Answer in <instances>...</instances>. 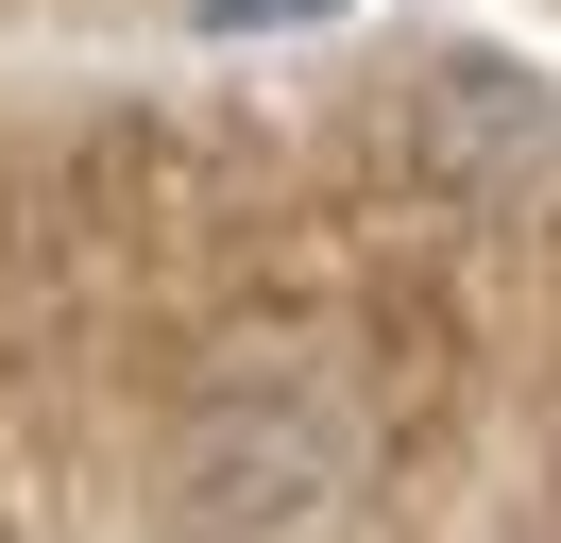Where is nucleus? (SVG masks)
Listing matches in <instances>:
<instances>
[{"label": "nucleus", "instance_id": "obj_1", "mask_svg": "<svg viewBox=\"0 0 561 543\" xmlns=\"http://www.w3.org/2000/svg\"><path fill=\"white\" fill-rule=\"evenodd\" d=\"M357 493H375V425H357V391H323V373H239V391H205L187 441H171V527H221V543L341 527Z\"/></svg>", "mask_w": 561, "mask_h": 543}, {"label": "nucleus", "instance_id": "obj_2", "mask_svg": "<svg viewBox=\"0 0 561 543\" xmlns=\"http://www.w3.org/2000/svg\"><path fill=\"white\" fill-rule=\"evenodd\" d=\"M409 153L443 170V187H545L561 102L527 85L511 51H443V68H425V102H409Z\"/></svg>", "mask_w": 561, "mask_h": 543}, {"label": "nucleus", "instance_id": "obj_3", "mask_svg": "<svg viewBox=\"0 0 561 543\" xmlns=\"http://www.w3.org/2000/svg\"><path fill=\"white\" fill-rule=\"evenodd\" d=\"M205 34H307V18H357V0H187Z\"/></svg>", "mask_w": 561, "mask_h": 543}, {"label": "nucleus", "instance_id": "obj_4", "mask_svg": "<svg viewBox=\"0 0 561 543\" xmlns=\"http://www.w3.org/2000/svg\"><path fill=\"white\" fill-rule=\"evenodd\" d=\"M545 187H561V153H545Z\"/></svg>", "mask_w": 561, "mask_h": 543}]
</instances>
